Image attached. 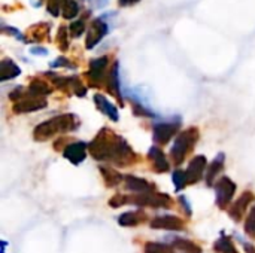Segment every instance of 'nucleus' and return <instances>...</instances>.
I'll return each instance as SVG.
<instances>
[{"label":"nucleus","instance_id":"obj_12","mask_svg":"<svg viewBox=\"0 0 255 253\" xmlns=\"http://www.w3.org/2000/svg\"><path fill=\"white\" fill-rule=\"evenodd\" d=\"M152 230H167V231H182L185 230V221L178 218V216H172V215H166V216H157L149 222Z\"/></svg>","mask_w":255,"mask_h":253},{"label":"nucleus","instance_id":"obj_5","mask_svg":"<svg viewBox=\"0 0 255 253\" xmlns=\"http://www.w3.org/2000/svg\"><path fill=\"white\" fill-rule=\"evenodd\" d=\"M108 66H109V57L108 55L91 60L90 69H88V72L85 75L87 82H88L90 86H94V88L105 86L106 76H108V72H109Z\"/></svg>","mask_w":255,"mask_h":253},{"label":"nucleus","instance_id":"obj_16","mask_svg":"<svg viewBox=\"0 0 255 253\" xmlns=\"http://www.w3.org/2000/svg\"><path fill=\"white\" fill-rule=\"evenodd\" d=\"M87 148L88 146L84 142H73V143L67 145V148L63 151V157L67 161H70L72 164L78 166V164H81L85 160V157H87Z\"/></svg>","mask_w":255,"mask_h":253},{"label":"nucleus","instance_id":"obj_24","mask_svg":"<svg viewBox=\"0 0 255 253\" xmlns=\"http://www.w3.org/2000/svg\"><path fill=\"white\" fill-rule=\"evenodd\" d=\"M214 253H239L236 249L232 237L229 236H221L215 243H214Z\"/></svg>","mask_w":255,"mask_h":253},{"label":"nucleus","instance_id":"obj_11","mask_svg":"<svg viewBox=\"0 0 255 253\" xmlns=\"http://www.w3.org/2000/svg\"><path fill=\"white\" fill-rule=\"evenodd\" d=\"M206 166H208V160H206L205 155H196V157L190 161L188 169L185 170L188 185H196L197 182L202 180L203 173L208 170Z\"/></svg>","mask_w":255,"mask_h":253},{"label":"nucleus","instance_id":"obj_13","mask_svg":"<svg viewBox=\"0 0 255 253\" xmlns=\"http://www.w3.org/2000/svg\"><path fill=\"white\" fill-rule=\"evenodd\" d=\"M146 160L154 173H167L170 170V163L167 161L166 154L158 146H154L149 149Z\"/></svg>","mask_w":255,"mask_h":253},{"label":"nucleus","instance_id":"obj_18","mask_svg":"<svg viewBox=\"0 0 255 253\" xmlns=\"http://www.w3.org/2000/svg\"><path fill=\"white\" fill-rule=\"evenodd\" d=\"M49 37V24H45V22H40L37 25H33L27 30V34H25V42L28 43H39V42H43Z\"/></svg>","mask_w":255,"mask_h":253},{"label":"nucleus","instance_id":"obj_20","mask_svg":"<svg viewBox=\"0 0 255 253\" xmlns=\"http://www.w3.org/2000/svg\"><path fill=\"white\" fill-rule=\"evenodd\" d=\"M224 161H226L224 154H218V157L208 167V170H206V185L208 186H214L217 183L218 174L224 170Z\"/></svg>","mask_w":255,"mask_h":253},{"label":"nucleus","instance_id":"obj_3","mask_svg":"<svg viewBox=\"0 0 255 253\" xmlns=\"http://www.w3.org/2000/svg\"><path fill=\"white\" fill-rule=\"evenodd\" d=\"M199 137H200V131L197 127H190L179 133L170 149V160L175 167H179L185 161V158L193 152L196 143L199 142Z\"/></svg>","mask_w":255,"mask_h":253},{"label":"nucleus","instance_id":"obj_28","mask_svg":"<svg viewBox=\"0 0 255 253\" xmlns=\"http://www.w3.org/2000/svg\"><path fill=\"white\" fill-rule=\"evenodd\" d=\"M69 28L66 27H60L58 33H57V45L61 51H67L69 49Z\"/></svg>","mask_w":255,"mask_h":253},{"label":"nucleus","instance_id":"obj_6","mask_svg":"<svg viewBox=\"0 0 255 253\" xmlns=\"http://www.w3.org/2000/svg\"><path fill=\"white\" fill-rule=\"evenodd\" d=\"M214 188H215V195H217V206L221 210H226L227 207H230V203L236 194V183L230 177L223 176L221 179L217 180Z\"/></svg>","mask_w":255,"mask_h":253},{"label":"nucleus","instance_id":"obj_36","mask_svg":"<svg viewBox=\"0 0 255 253\" xmlns=\"http://www.w3.org/2000/svg\"><path fill=\"white\" fill-rule=\"evenodd\" d=\"M69 143H72L69 139H66V137H61V139H58V140H55L54 142V149L58 152V151H64L66 148H67V145Z\"/></svg>","mask_w":255,"mask_h":253},{"label":"nucleus","instance_id":"obj_8","mask_svg":"<svg viewBox=\"0 0 255 253\" xmlns=\"http://www.w3.org/2000/svg\"><path fill=\"white\" fill-rule=\"evenodd\" d=\"M179 128H181V121L157 124L154 127V142H155V145L158 148L167 145L172 140V137L179 131Z\"/></svg>","mask_w":255,"mask_h":253},{"label":"nucleus","instance_id":"obj_31","mask_svg":"<svg viewBox=\"0 0 255 253\" xmlns=\"http://www.w3.org/2000/svg\"><path fill=\"white\" fill-rule=\"evenodd\" d=\"M245 233L251 239H255V206L251 207V212L247 216V221H245Z\"/></svg>","mask_w":255,"mask_h":253},{"label":"nucleus","instance_id":"obj_35","mask_svg":"<svg viewBox=\"0 0 255 253\" xmlns=\"http://www.w3.org/2000/svg\"><path fill=\"white\" fill-rule=\"evenodd\" d=\"M51 66H52V67H67V69H75V67H76L73 63H70V61H69L67 58H64V57L57 58Z\"/></svg>","mask_w":255,"mask_h":253},{"label":"nucleus","instance_id":"obj_19","mask_svg":"<svg viewBox=\"0 0 255 253\" xmlns=\"http://www.w3.org/2000/svg\"><path fill=\"white\" fill-rule=\"evenodd\" d=\"M148 221V216L143 210H134V212H127L123 213L118 218V224L121 227H137L140 224H145Z\"/></svg>","mask_w":255,"mask_h":253},{"label":"nucleus","instance_id":"obj_32","mask_svg":"<svg viewBox=\"0 0 255 253\" xmlns=\"http://www.w3.org/2000/svg\"><path fill=\"white\" fill-rule=\"evenodd\" d=\"M131 109H133V113L136 116H140V118H154V113L149 112L148 109H145L140 103L137 101H133L131 103Z\"/></svg>","mask_w":255,"mask_h":253},{"label":"nucleus","instance_id":"obj_33","mask_svg":"<svg viewBox=\"0 0 255 253\" xmlns=\"http://www.w3.org/2000/svg\"><path fill=\"white\" fill-rule=\"evenodd\" d=\"M126 204H128V195H126V194H115L109 200V206L112 209H118V207L126 206Z\"/></svg>","mask_w":255,"mask_h":253},{"label":"nucleus","instance_id":"obj_34","mask_svg":"<svg viewBox=\"0 0 255 253\" xmlns=\"http://www.w3.org/2000/svg\"><path fill=\"white\" fill-rule=\"evenodd\" d=\"M64 0H48L46 3V9L52 16H58L61 12V6H63Z\"/></svg>","mask_w":255,"mask_h":253},{"label":"nucleus","instance_id":"obj_37","mask_svg":"<svg viewBox=\"0 0 255 253\" xmlns=\"http://www.w3.org/2000/svg\"><path fill=\"white\" fill-rule=\"evenodd\" d=\"M178 203H179V204H181V207L185 210V215H187V216H191V209H190L188 201H187V198H185L184 195H181V197L178 198Z\"/></svg>","mask_w":255,"mask_h":253},{"label":"nucleus","instance_id":"obj_27","mask_svg":"<svg viewBox=\"0 0 255 253\" xmlns=\"http://www.w3.org/2000/svg\"><path fill=\"white\" fill-rule=\"evenodd\" d=\"M79 12V6L75 0H64L61 6V16L64 19H73Z\"/></svg>","mask_w":255,"mask_h":253},{"label":"nucleus","instance_id":"obj_10","mask_svg":"<svg viewBox=\"0 0 255 253\" xmlns=\"http://www.w3.org/2000/svg\"><path fill=\"white\" fill-rule=\"evenodd\" d=\"M254 201V192H253V191H245V192L239 197V200H236V201L229 207V215H230V218H232L235 222L242 221L244 216H245V213L248 212L250 206H251Z\"/></svg>","mask_w":255,"mask_h":253},{"label":"nucleus","instance_id":"obj_23","mask_svg":"<svg viewBox=\"0 0 255 253\" xmlns=\"http://www.w3.org/2000/svg\"><path fill=\"white\" fill-rule=\"evenodd\" d=\"M21 73V69L9 58H3L1 63H0V81L4 82V81H9V79H13L16 76H19Z\"/></svg>","mask_w":255,"mask_h":253},{"label":"nucleus","instance_id":"obj_26","mask_svg":"<svg viewBox=\"0 0 255 253\" xmlns=\"http://www.w3.org/2000/svg\"><path fill=\"white\" fill-rule=\"evenodd\" d=\"M143 253H175L172 245L157 243V242H146L143 246Z\"/></svg>","mask_w":255,"mask_h":253},{"label":"nucleus","instance_id":"obj_29","mask_svg":"<svg viewBox=\"0 0 255 253\" xmlns=\"http://www.w3.org/2000/svg\"><path fill=\"white\" fill-rule=\"evenodd\" d=\"M173 183H175V188H176L178 192L182 191L185 186H188L185 170H175V173H173Z\"/></svg>","mask_w":255,"mask_h":253},{"label":"nucleus","instance_id":"obj_14","mask_svg":"<svg viewBox=\"0 0 255 253\" xmlns=\"http://www.w3.org/2000/svg\"><path fill=\"white\" fill-rule=\"evenodd\" d=\"M124 188L126 191H130L133 194H148V192H155L157 186L146 179H140L131 174L124 176Z\"/></svg>","mask_w":255,"mask_h":253},{"label":"nucleus","instance_id":"obj_40","mask_svg":"<svg viewBox=\"0 0 255 253\" xmlns=\"http://www.w3.org/2000/svg\"><path fill=\"white\" fill-rule=\"evenodd\" d=\"M244 248H245V252L247 253H255V248L250 243H244Z\"/></svg>","mask_w":255,"mask_h":253},{"label":"nucleus","instance_id":"obj_2","mask_svg":"<svg viewBox=\"0 0 255 253\" xmlns=\"http://www.w3.org/2000/svg\"><path fill=\"white\" fill-rule=\"evenodd\" d=\"M81 125V121L76 115L73 113H64L54 116L42 124H39L33 130V139L36 142H46L55 134H66L78 130Z\"/></svg>","mask_w":255,"mask_h":253},{"label":"nucleus","instance_id":"obj_41","mask_svg":"<svg viewBox=\"0 0 255 253\" xmlns=\"http://www.w3.org/2000/svg\"><path fill=\"white\" fill-rule=\"evenodd\" d=\"M31 52H33V54H42V55H45V54H46V49H42V48H33V49H31Z\"/></svg>","mask_w":255,"mask_h":253},{"label":"nucleus","instance_id":"obj_7","mask_svg":"<svg viewBox=\"0 0 255 253\" xmlns=\"http://www.w3.org/2000/svg\"><path fill=\"white\" fill-rule=\"evenodd\" d=\"M48 101L45 97H39L31 94L28 89H25V94L22 95V98H19L18 101L13 103L12 110L15 113H30V112H37L43 107H46Z\"/></svg>","mask_w":255,"mask_h":253},{"label":"nucleus","instance_id":"obj_38","mask_svg":"<svg viewBox=\"0 0 255 253\" xmlns=\"http://www.w3.org/2000/svg\"><path fill=\"white\" fill-rule=\"evenodd\" d=\"M88 1L94 9H103L109 3V0H88Z\"/></svg>","mask_w":255,"mask_h":253},{"label":"nucleus","instance_id":"obj_17","mask_svg":"<svg viewBox=\"0 0 255 253\" xmlns=\"http://www.w3.org/2000/svg\"><path fill=\"white\" fill-rule=\"evenodd\" d=\"M94 104H96V107L103 113V115H106L109 119H112V121H118L120 119V115H118V109L105 97V95H102V94H96L94 95Z\"/></svg>","mask_w":255,"mask_h":253},{"label":"nucleus","instance_id":"obj_9","mask_svg":"<svg viewBox=\"0 0 255 253\" xmlns=\"http://www.w3.org/2000/svg\"><path fill=\"white\" fill-rule=\"evenodd\" d=\"M109 31V25L103 21V18H96L93 19L88 31H87V37H85V48L87 49H93Z\"/></svg>","mask_w":255,"mask_h":253},{"label":"nucleus","instance_id":"obj_22","mask_svg":"<svg viewBox=\"0 0 255 253\" xmlns=\"http://www.w3.org/2000/svg\"><path fill=\"white\" fill-rule=\"evenodd\" d=\"M31 94L34 95H39V97H46L52 92V86L49 82H46L45 79L42 78H31L30 79V85L27 88Z\"/></svg>","mask_w":255,"mask_h":253},{"label":"nucleus","instance_id":"obj_39","mask_svg":"<svg viewBox=\"0 0 255 253\" xmlns=\"http://www.w3.org/2000/svg\"><path fill=\"white\" fill-rule=\"evenodd\" d=\"M139 0H118V3L121 6H131V4H136Z\"/></svg>","mask_w":255,"mask_h":253},{"label":"nucleus","instance_id":"obj_4","mask_svg":"<svg viewBox=\"0 0 255 253\" xmlns=\"http://www.w3.org/2000/svg\"><path fill=\"white\" fill-rule=\"evenodd\" d=\"M128 204H136L139 207H151V209H172L175 203L170 195L155 191L148 194H131L128 195Z\"/></svg>","mask_w":255,"mask_h":253},{"label":"nucleus","instance_id":"obj_25","mask_svg":"<svg viewBox=\"0 0 255 253\" xmlns=\"http://www.w3.org/2000/svg\"><path fill=\"white\" fill-rule=\"evenodd\" d=\"M172 246L175 251H179L182 253H202V248L197 243L187 240V239H176L173 240Z\"/></svg>","mask_w":255,"mask_h":253},{"label":"nucleus","instance_id":"obj_30","mask_svg":"<svg viewBox=\"0 0 255 253\" xmlns=\"http://www.w3.org/2000/svg\"><path fill=\"white\" fill-rule=\"evenodd\" d=\"M84 31H85V19H84V16H82V19H76V21H73L72 24H70V27H69V33H70V36L72 37H79V36H82L84 34Z\"/></svg>","mask_w":255,"mask_h":253},{"label":"nucleus","instance_id":"obj_15","mask_svg":"<svg viewBox=\"0 0 255 253\" xmlns=\"http://www.w3.org/2000/svg\"><path fill=\"white\" fill-rule=\"evenodd\" d=\"M118 69H120V64L118 61H115L112 64V67L109 69L108 72V76H106V82H105V89L117 98V101H120V104L123 106L124 104V100H123V95H121V89H120V76H118Z\"/></svg>","mask_w":255,"mask_h":253},{"label":"nucleus","instance_id":"obj_21","mask_svg":"<svg viewBox=\"0 0 255 253\" xmlns=\"http://www.w3.org/2000/svg\"><path fill=\"white\" fill-rule=\"evenodd\" d=\"M99 170H100V174H102V177H103V180H105V185H106L108 188H115V186H118L121 182H124V176H123L120 171H117L115 169H112V167L100 166Z\"/></svg>","mask_w":255,"mask_h":253},{"label":"nucleus","instance_id":"obj_1","mask_svg":"<svg viewBox=\"0 0 255 253\" xmlns=\"http://www.w3.org/2000/svg\"><path fill=\"white\" fill-rule=\"evenodd\" d=\"M90 155L97 161H108L117 167H130L140 161L133 148L114 130L103 127L88 145Z\"/></svg>","mask_w":255,"mask_h":253}]
</instances>
